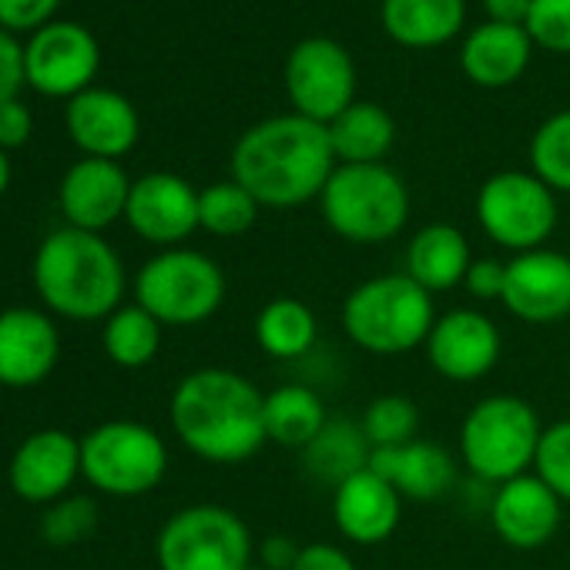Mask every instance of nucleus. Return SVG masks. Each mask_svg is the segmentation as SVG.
Here are the masks:
<instances>
[{
    "instance_id": "f257e3e1",
    "label": "nucleus",
    "mask_w": 570,
    "mask_h": 570,
    "mask_svg": "<svg viewBox=\"0 0 570 570\" xmlns=\"http://www.w3.org/2000/svg\"><path fill=\"white\" fill-rule=\"evenodd\" d=\"M333 158L326 125L303 115H282L242 135L232 151V175L258 205L293 208L323 195L336 171Z\"/></svg>"
},
{
    "instance_id": "f03ea898",
    "label": "nucleus",
    "mask_w": 570,
    "mask_h": 570,
    "mask_svg": "<svg viewBox=\"0 0 570 570\" xmlns=\"http://www.w3.org/2000/svg\"><path fill=\"white\" fill-rule=\"evenodd\" d=\"M171 426L205 463H245L262 450L265 396L232 370H195L171 393Z\"/></svg>"
},
{
    "instance_id": "7ed1b4c3",
    "label": "nucleus",
    "mask_w": 570,
    "mask_h": 570,
    "mask_svg": "<svg viewBox=\"0 0 570 570\" xmlns=\"http://www.w3.org/2000/svg\"><path fill=\"white\" fill-rule=\"evenodd\" d=\"M31 275L45 306L65 320L95 323L121 309L125 265L98 232L71 225L51 232L35 255Z\"/></svg>"
},
{
    "instance_id": "20e7f679",
    "label": "nucleus",
    "mask_w": 570,
    "mask_h": 570,
    "mask_svg": "<svg viewBox=\"0 0 570 570\" xmlns=\"http://www.w3.org/2000/svg\"><path fill=\"white\" fill-rule=\"evenodd\" d=\"M433 323L436 316L430 293L406 272L366 278L343 303L346 336L376 356H400L420 343L426 346Z\"/></svg>"
},
{
    "instance_id": "39448f33",
    "label": "nucleus",
    "mask_w": 570,
    "mask_h": 570,
    "mask_svg": "<svg viewBox=\"0 0 570 570\" xmlns=\"http://www.w3.org/2000/svg\"><path fill=\"white\" fill-rule=\"evenodd\" d=\"M323 215L336 235L356 245L393 238L410 215V195L386 165H343L323 188Z\"/></svg>"
},
{
    "instance_id": "423d86ee",
    "label": "nucleus",
    "mask_w": 570,
    "mask_h": 570,
    "mask_svg": "<svg viewBox=\"0 0 570 570\" xmlns=\"http://www.w3.org/2000/svg\"><path fill=\"white\" fill-rule=\"evenodd\" d=\"M543 426L533 406L520 396H487L480 400L460 430L463 463L490 483H507L523 476L537 460Z\"/></svg>"
},
{
    "instance_id": "0eeeda50",
    "label": "nucleus",
    "mask_w": 570,
    "mask_h": 570,
    "mask_svg": "<svg viewBox=\"0 0 570 570\" xmlns=\"http://www.w3.org/2000/svg\"><path fill=\"white\" fill-rule=\"evenodd\" d=\"M135 299L161 326H198L225 303V275L215 258L191 248H165L135 278Z\"/></svg>"
},
{
    "instance_id": "6e6552de",
    "label": "nucleus",
    "mask_w": 570,
    "mask_h": 570,
    "mask_svg": "<svg viewBox=\"0 0 570 570\" xmlns=\"http://www.w3.org/2000/svg\"><path fill=\"white\" fill-rule=\"evenodd\" d=\"M165 470V440L145 423L108 420L81 440V476L108 497L151 493Z\"/></svg>"
},
{
    "instance_id": "1a4fd4ad",
    "label": "nucleus",
    "mask_w": 570,
    "mask_h": 570,
    "mask_svg": "<svg viewBox=\"0 0 570 570\" xmlns=\"http://www.w3.org/2000/svg\"><path fill=\"white\" fill-rule=\"evenodd\" d=\"M155 557L161 570H245L252 567V533L235 510L195 503L165 520Z\"/></svg>"
},
{
    "instance_id": "9d476101",
    "label": "nucleus",
    "mask_w": 570,
    "mask_h": 570,
    "mask_svg": "<svg viewBox=\"0 0 570 570\" xmlns=\"http://www.w3.org/2000/svg\"><path fill=\"white\" fill-rule=\"evenodd\" d=\"M476 218L497 245L513 248L520 255L547 242L557 222V205L540 178L523 171H503L480 188Z\"/></svg>"
},
{
    "instance_id": "9b49d317",
    "label": "nucleus",
    "mask_w": 570,
    "mask_h": 570,
    "mask_svg": "<svg viewBox=\"0 0 570 570\" xmlns=\"http://www.w3.org/2000/svg\"><path fill=\"white\" fill-rule=\"evenodd\" d=\"M510 316L550 326L570 316V258L553 248L520 252L507 262L503 299Z\"/></svg>"
},
{
    "instance_id": "f8f14e48",
    "label": "nucleus",
    "mask_w": 570,
    "mask_h": 570,
    "mask_svg": "<svg viewBox=\"0 0 570 570\" xmlns=\"http://www.w3.org/2000/svg\"><path fill=\"white\" fill-rule=\"evenodd\" d=\"M285 81H289V95L299 115L320 125L340 118L353 105V88H356L353 61L333 41L313 38L299 45L289 58Z\"/></svg>"
},
{
    "instance_id": "ddd939ff",
    "label": "nucleus",
    "mask_w": 570,
    "mask_h": 570,
    "mask_svg": "<svg viewBox=\"0 0 570 570\" xmlns=\"http://www.w3.org/2000/svg\"><path fill=\"white\" fill-rule=\"evenodd\" d=\"M430 366L450 383H473L500 360V333L493 320L476 309H453L440 316L426 340Z\"/></svg>"
},
{
    "instance_id": "4468645a",
    "label": "nucleus",
    "mask_w": 570,
    "mask_h": 570,
    "mask_svg": "<svg viewBox=\"0 0 570 570\" xmlns=\"http://www.w3.org/2000/svg\"><path fill=\"white\" fill-rule=\"evenodd\" d=\"M61 356V336L51 316L41 309H4L0 313V386L31 390L41 386Z\"/></svg>"
},
{
    "instance_id": "2eb2a0df",
    "label": "nucleus",
    "mask_w": 570,
    "mask_h": 570,
    "mask_svg": "<svg viewBox=\"0 0 570 570\" xmlns=\"http://www.w3.org/2000/svg\"><path fill=\"white\" fill-rule=\"evenodd\" d=\"M81 476V443L65 430L31 433L11 456V490L28 503H55L68 497Z\"/></svg>"
},
{
    "instance_id": "dca6fc26",
    "label": "nucleus",
    "mask_w": 570,
    "mask_h": 570,
    "mask_svg": "<svg viewBox=\"0 0 570 570\" xmlns=\"http://www.w3.org/2000/svg\"><path fill=\"white\" fill-rule=\"evenodd\" d=\"M125 218L145 242L175 245L198 228V191L168 171L145 175L131 185Z\"/></svg>"
},
{
    "instance_id": "f3484780",
    "label": "nucleus",
    "mask_w": 570,
    "mask_h": 570,
    "mask_svg": "<svg viewBox=\"0 0 570 570\" xmlns=\"http://www.w3.org/2000/svg\"><path fill=\"white\" fill-rule=\"evenodd\" d=\"M98 71V45L78 24H48L24 51V75L45 95H81Z\"/></svg>"
},
{
    "instance_id": "a211bd4d",
    "label": "nucleus",
    "mask_w": 570,
    "mask_h": 570,
    "mask_svg": "<svg viewBox=\"0 0 570 570\" xmlns=\"http://www.w3.org/2000/svg\"><path fill=\"white\" fill-rule=\"evenodd\" d=\"M560 503L563 500L537 473H523L497 487L490 503V523L507 547L537 550L557 533Z\"/></svg>"
},
{
    "instance_id": "6ab92c4d",
    "label": "nucleus",
    "mask_w": 570,
    "mask_h": 570,
    "mask_svg": "<svg viewBox=\"0 0 570 570\" xmlns=\"http://www.w3.org/2000/svg\"><path fill=\"white\" fill-rule=\"evenodd\" d=\"M400 517H403V497L373 466L333 487V520L340 533L360 547L390 540L400 527Z\"/></svg>"
},
{
    "instance_id": "aec40b11",
    "label": "nucleus",
    "mask_w": 570,
    "mask_h": 570,
    "mask_svg": "<svg viewBox=\"0 0 570 570\" xmlns=\"http://www.w3.org/2000/svg\"><path fill=\"white\" fill-rule=\"evenodd\" d=\"M128 195L131 181L121 165L108 158H85L61 181V212L71 228L101 235V228L125 215Z\"/></svg>"
},
{
    "instance_id": "412c9836",
    "label": "nucleus",
    "mask_w": 570,
    "mask_h": 570,
    "mask_svg": "<svg viewBox=\"0 0 570 570\" xmlns=\"http://www.w3.org/2000/svg\"><path fill=\"white\" fill-rule=\"evenodd\" d=\"M68 131L78 141V148L88 151V158L115 161L138 141V115L115 91H81L71 98Z\"/></svg>"
},
{
    "instance_id": "4be33fe9",
    "label": "nucleus",
    "mask_w": 570,
    "mask_h": 570,
    "mask_svg": "<svg viewBox=\"0 0 570 570\" xmlns=\"http://www.w3.org/2000/svg\"><path fill=\"white\" fill-rule=\"evenodd\" d=\"M370 466L396 487L406 500H436L456 480V460L446 446L430 440H410L403 446L373 450Z\"/></svg>"
},
{
    "instance_id": "5701e85b",
    "label": "nucleus",
    "mask_w": 570,
    "mask_h": 570,
    "mask_svg": "<svg viewBox=\"0 0 570 570\" xmlns=\"http://www.w3.org/2000/svg\"><path fill=\"white\" fill-rule=\"evenodd\" d=\"M470 245L460 228L453 225H426L413 235L406 248V275L433 293H446L460 285L470 272Z\"/></svg>"
},
{
    "instance_id": "b1692460",
    "label": "nucleus",
    "mask_w": 570,
    "mask_h": 570,
    "mask_svg": "<svg viewBox=\"0 0 570 570\" xmlns=\"http://www.w3.org/2000/svg\"><path fill=\"white\" fill-rule=\"evenodd\" d=\"M330 423L326 403L303 383L278 386L265 396V436L278 446L306 450Z\"/></svg>"
},
{
    "instance_id": "393cba45",
    "label": "nucleus",
    "mask_w": 570,
    "mask_h": 570,
    "mask_svg": "<svg viewBox=\"0 0 570 570\" xmlns=\"http://www.w3.org/2000/svg\"><path fill=\"white\" fill-rule=\"evenodd\" d=\"M530 45L517 24H483L463 48V68L480 85H507L527 65Z\"/></svg>"
},
{
    "instance_id": "a878e982",
    "label": "nucleus",
    "mask_w": 570,
    "mask_h": 570,
    "mask_svg": "<svg viewBox=\"0 0 570 570\" xmlns=\"http://www.w3.org/2000/svg\"><path fill=\"white\" fill-rule=\"evenodd\" d=\"M258 350L272 360H299L316 346V316L306 303L278 296L255 320Z\"/></svg>"
},
{
    "instance_id": "bb28decb",
    "label": "nucleus",
    "mask_w": 570,
    "mask_h": 570,
    "mask_svg": "<svg viewBox=\"0 0 570 570\" xmlns=\"http://www.w3.org/2000/svg\"><path fill=\"white\" fill-rule=\"evenodd\" d=\"M373 446L363 433V426L350 423V420H333L326 423V430L306 446V466L316 480L340 487L346 476L360 473L370 466Z\"/></svg>"
},
{
    "instance_id": "cd10ccee",
    "label": "nucleus",
    "mask_w": 570,
    "mask_h": 570,
    "mask_svg": "<svg viewBox=\"0 0 570 570\" xmlns=\"http://www.w3.org/2000/svg\"><path fill=\"white\" fill-rule=\"evenodd\" d=\"M326 128L336 158L346 165H376L393 145V121L376 105H350Z\"/></svg>"
},
{
    "instance_id": "c85d7f7f",
    "label": "nucleus",
    "mask_w": 570,
    "mask_h": 570,
    "mask_svg": "<svg viewBox=\"0 0 570 570\" xmlns=\"http://www.w3.org/2000/svg\"><path fill=\"white\" fill-rule=\"evenodd\" d=\"M383 21L403 45H440L463 21V0H386Z\"/></svg>"
},
{
    "instance_id": "c756f323",
    "label": "nucleus",
    "mask_w": 570,
    "mask_h": 570,
    "mask_svg": "<svg viewBox=\"0 0 570 570\" xmlns=\"http://www.w3.org/2000/svg\"><path fill=\"white\" fill-rule=\"evenodd\" d=\"M101 343H105V353L115 366L141 370L161 350V323L148 309H141L138 303L121 306L105 320Z\"/></svg>"
},
{
    "instance_id": "7c9ffc66",
    "label": "nucleus",
    "mask_w": 570,
    "mask_h": 570,
    "mask_svg": "<svg viewBox=\"0 0 570 570\" xmlns=\"http://www.w3.org/2000/svg\"><path fill=\"white\" fill-rule=\"evenodd\" d=\"M258 202L238 181H218L198 191V228L232 238L255 225Z\"/></svg>"
},
{
    "instance_id": "2f4dec72",
    "label": "nucleus",
    "mask_w": 570,
    "mask_h": 570,
    "mask_svg": "<svg viewBox=\"0 0 570 570\" xmlns=\"http://www.w3.org/2000/svg\"><path fill=\"white\" fill-rule=\"evenodd\" d=\"M363 433L370 440L373 450H386V446H403L410 440H416L420 430V410L413 406V400L406 396H376L366 413H363Z\"/></svg>"
},
{
    "instance_id": "473e14b6",
    "label": "nucleus",
    "mask_w": 570,
    "mask_h": 570,
    "mask_svg": "<svg viewBox=\"0 0 570 570\" xmlns=\"http://www.w3.org/2000/svg\"><path fill=\"white\" fill-rule=\"evenodd\" d=\"M530 158H533L537 178L547 188L570 191V111H560L547 125H540L530 145Z\"/></svg>"
},
{
    "instance_id": "72a5a7b5",
    "label": "nucleus",
    "mask_w": 570,
    "mask_h": 570,
    "mask_svg": "<svg viewBox=\"0 0 570 570\" xmlns=\"http://www.w3.org/2000/svg\"><path fill=\"white\" fill-rule=\"evenodd\" d=\"M98 527V503L91 497H61L41 517V537L51 547H71Z\"/></svg>"
},
{
    "instance_id": "f704fd0d",
    "label": "nucleus",
    "mask_w": 570,
    "mask_h": 570,
    "mask_svg": "<svg viewBox=\"0 0 570 570\" xmlns=\"http://www.w3.org/2000/svg\"><path fill=\"white\" fill-rule=\"evenodd\" d=\"M537 476L570 503V420H560L543 430L540 446H537Z\"/></svg>"
},
{
    "instance_id": "c9c22d12",
    "label": "nucleus",
    "mask_w": 570,
    "mask_h": 570,
    "mask_svg": "<svg viewBox=\"0 0 570 570\" xmlns=\"http://www.w3.org/2000/svg\"><path fill=\"white\" fill-rule=\"evenodd\" d=\"M527 31L553 51H570V0H533Z\"/></svg>"
},
{
    "instance_id": "e433bc0d",
    "label": "nucleus",
    "mask_w": 570,
    "mask_h": 570,
    "mask_svg": "<svg viewBox=\"0 0 570 570\" xmlns=\"http://www.w3.org/2000/svg\"><path fill=\"white\" fill-rule=\"evenodd\" d=\"M470 296L476 299H503V285H507V262L497 258H476L463 278Z\"/></svg>"
},
{
    "instance_id": "4c0bfd02",
    "label": "nucleus",
    "mask_w": 570,
    "mask_h": 570,
    "mask_svg": "<svg viewBox=\"0 0 570 570\" xmlns=\"http://www.w3.org/2000/svg\"><path fill=\"white\" fill-rule=\"evenodd\" d=\"M58 8V0H0V24L4 28H38L51 11Z\"/></svg>"
},
{
    "instance_id": "58836bf2",
    "label": "nucleus",
    "mask_w": 570,
    "mask_h": 570,
    "mask_svg": "<svg viewBox=\"0 0 570 570\" xmlns=\"http://www.w3.org/2000/svg\"><path fill=\"white\" fill-rule=\"evenodd\" d=\"M24 78L28 75H24V55H21V48L4 31H0V105L14 101V95H18V88H21Z\"/></svg>"
},
{
    "instance_id": "ea45409f",
    "label": "nucleus",
    "mask_w": 570,
    "mask_h": 570,
    "mask_svg": "<svg viewBox=\"0 0 570 570\" xmlns=\"http://www.w3.org/2000/svg\"><path fill=\"white\" fill-rule=\"evenodd\" d=\"M293 570H356V563L336 543H306Z\"/></svg>"
},
{
    "instance_id": "a19ab883",
    "label": "nucleus",
    "mask_w": 570,
    "mask_h": 570,
    "mask_svg": "<svg viewBox=\"0 0 570 570\" xmlns=\"http://www.w3.org/2000/svg\"><path fill=\"white\" fill-rule=\"evenodd\" d=\"M31 135V111L14 98L0 105V148H21Z\"/></svg>"
},
{
    "instance_id": "79ce46f5",
    "label": "nucleus",
    "mask_w": 570,
    "mask_h": 570,
    "mask_svg": "<svg viewBox=\"0 0 570 570\" xmlns=\"http://www.w3.org/2000/svg\"><path fill=\"white\" fill-rule=\"evenodd\" d=\"M262 567L265 570H293L296 567V560H299V553H303V547L293 540V537H268L265 543H262Z\"/></svg>"
},
{
    "instance_id": "37998d69",
    "label": "nucleus",
    "mask_w": 570,
    "mask_h": 570,
    "mask_svg": "<svg viewBox=\"0 0 570 570\" xmlns=\"http://www.w3.org/2000/svg\"><path fill=\"white\" fill-rule=\"evenodd\" d=\"M533 0H487V11L493 14L497 24H517L527 21Z\"/></svg>"
},
{
    "instance_id": "c03bdc74",
    "label": "nucleus",
    "mask_w": 570,
    "mask_h": 570,
    "mask_svg": "<svg viewBox=\"0 0 570 570\" xmlns=\"http://www.w3.org/2000/svg\"><path fill=\"white\" fill-rule=\"evenodd\" d=\"M8 185H11V161H8L4 148H0V195L8 191Z\"/></svg>"
},
{
    "instance_id": "a18cd8bd",
    "label": "nucleus",
    "mask_w": 570,
    "mask_h": 570,
    "mask_svg": "<svg viewBox=\"0 0 570 570\" xmlns=\"http://www.w3.org/2000/svg\"><path fill=\"white\" fill-rule=\"evenodd\" d=\"M245 570H265V567H245Z\"/></svg>"
}]
</instances>
